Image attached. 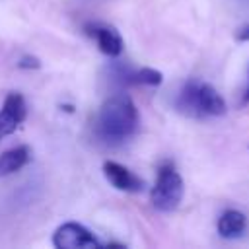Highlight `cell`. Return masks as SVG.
I'll use <instances>...</instances> for the list:
<instances>
[{
	"label": "cell",
	"mask_w": 249,
	"mask_h": 249,
	"mask_svg": "<svg viewBox=\"0 0 249 249\" xmlns=\"http://www.w3.org/2000/svg\"><path fill=\"white\" fill-rule=\"evenodd\" d=\"M138 130V109L134 101L119 91L103 101L95 119V136L109 144H121Z\"/></svg>",
	"instance_id": "obj_1"
},
{
	"label": "cell",
	"mask_w": 249,
	"mask_h": 249,
	"mask_svg": "<svg viewBox=\"0 0 249 249\" xmlns=\"http://www.w3.org/2000/svg\"><path fill=\"white\" fill-rule=\"evenodd\" d=\"M175 107L183 115L202 119V117H222L228 107L218 89L200 80H187L175 97Z\"/></svg>",
	"instance_id": "obj_2"
},
{
	"label": "cell",
	"mask_w": 249,
	"mask_h": 249,
	"mask_svg": "<svg viewBox=\"0 0 249 249\" xmlns=\"http://www.w3.org/2000/svg\"><path fill=\"white\" fill-rule=\"evenodd\" d=\"M183 195H185V183L181 173L175 169L171 161H161L158 167L156 183L150 193L154 208L160 212H171L181 204Z\"/></svg>",
	"instance_id": "obj_3"
},
{
	"label": "cell",
	"mask_w": 249,
	"mask_h": 249,
	"mask_svg": "<svg viewBox=\"0 0 249 249\" xmlns=\"http://www.w3.org/2000/svg\"><path fill=\"white\" fill-rule=\"evenodd\" d=\"M53 245L56 249H99L103 243L82 224L64 222L53 233Z\"/></svg>",
	"instance_id": "obj_4"
},
{
	"label": "cell",
	"mask_w": 249,
	"mask_h": 249,
	"mask_svg": "<svg viewBox=\"0 0 249 249\" xmlns=\"http://www.w3.org/2000/svg\"><path fill=\"white\" fill-rule=\"evenodd\" d=\"M109 80L121 88L128 86H160L163 82V74L154 68H130L123 62H113L109 68Z\"/></svg>",
	"instance_id": "obj_5"
},
{
	"label": "cell",
	"mask_w": 249,
	"mask_h": 249,
	"mask_svg": "<svg viewBox=\"0 0 249 249\" xmlns=\"http://www.w3.org/2000/svg\"><path fill=\"white\" fill-rule=\"evenodd\" d=\"M25 117H27V105L21 93L18 91L8 93L0 109V140L16 132V128L25 121Z\"/></svg>",
	"instance_id": "obj_6"
},
{
	"label": "cell",
	"mask_w": 249,
	"mask_h": 249,
	"mask_svg": "<svg viewBox=\"0 0 249 249\" xmlns=\"http://www.w3.org/2000/svg\"><path fill=\"white\" fill-rule=\"evenodd\" d=\"M84 31L91 39H95L97 49L103 54H107V56H119L123 53V49H124V43H123L121 33L115 27H111V25L93 21V23H86L84 25Z\"/></svg>",
	"instance_id": "obj_7"
},
{
	"label": "cell",
	"mask_w": 249,
	"mask_h": 249,
	"mask_svg": "<svg viewBox=\"0 0 249 249\" xmlns=\"http://www.w3.org/2000/svg\"><path fill=\"white\" fill-rule=\"evenodd\" d=\"M103 175H105L107 181H109L115 189H119V191L138 193V191H142V187H144V181H142L138 175H134L130 169H126L124 165H121V163H117V161H113V160H107V161L103 163Z\"/></svg>",
	"instance_id": "obj_8"
},
{
	"label": "cell",
	"mask_w": 249,
	"mask_h": 249,
	"mask_svg": "<svg viewBox=\"0 0 249 249\" xmlns=\"http://www.w3.org/2000/svg\"><path fill=\"white\" fill-rule=\"evenodd\" d=\"M216 230L226 239L239 237L247 230V216L243 212L235 210V208H230V210H226V212L220 214V218L216 222Z\"/></svg>",
	"instance_id": "obj_9"
},
{
	"label": "cell",
	"mask_w": 249,
	"mask_h": 249,
	"mask_svg": "<svg viewBox=\"0 0 249 249\" xmlns=\"http://www.w3.org/2000/svg\"><path fill=\"white\" fill-rule=\"evenodd\" d=\"M31 160V148L21 144L16 148H10L0 154V177H8L21 167H25Z\"/></svg>",
	"instance_id": "obj_10"
},
{
	"label": "cell",
	"mask_w": 249,
	"mask_h": 249,
	"mask_svg": "<svg viewBox=\"0 0 249 249\" xmlns=\"http://www.w3.org/2000/svg\"><path fill=\"white\" fill-rule=\"evenodd\" d=\"M41 66V62H39V58H35V56H23L19 62H18V68H39Z\"/></svg>",
	"instance_id": "obj_11"
},
{
	"label": "cell",
	"mask_w": 249,
	"mask_h": 249,
	"mask_svg": "<svg viewBox=\"0 0 249 249\" xmlns=\"http://www.w3.org/2000/svg\"><path fill=\"white\" fill-rule=\"evenodd\" d=\"M233 37H235V41H249V23L237 27L235 33H233Z\"/></svg>",
	"instance_id": "obj_12"
},
{
	"label": "cell",
	"mask_w": 249,
	"mask_h": 249,
	"mask_svg": "<svg viewBox=\"0 0 249 249\" xmlns=\"http://www.w3.org/2000/svg\"><path fill=\"white\" fill-rule=\"evenodd\" d=\"M241 103H249V76H247V88H245V93H243Z\"/></svg>",
	"instance_id": "obj_13"
}]
</instances>
